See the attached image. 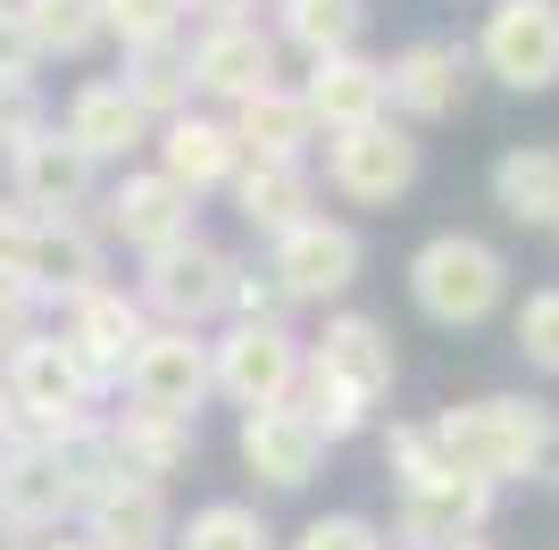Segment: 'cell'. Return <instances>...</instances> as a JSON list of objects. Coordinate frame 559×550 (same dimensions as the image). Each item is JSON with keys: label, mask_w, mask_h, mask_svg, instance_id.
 <instances>
[{"label": "cell", "mask_w": 559, "mask_h": 550, "mask_svg": "<svg viewBox=\"0 0 559 550\" xmlns=\"http://www.w3.org/2000/svg\"><path fill=\"white\" fill-rule=\"evenodd\" d=\"M492 208L526 234L559 226V142H510L492 159Z\"/></svg>", "instance_id": "26"}, {"label": "cell", "mask_w": 559, "mask_h": 550, "mask_svg": "<svg viewBox=\"0 0 559 550\" xmlns=\"http://www.w3.org/2000/svg\"><path fill=\"white\" fill-rule=\"evenodd\" d=\"M25 334H34V292H25V284H9V275H0V359H9V350H17Z\"/></svg>", "instance_id": "39"}, {"label": "cell", "mask_w": 559, "mask_h": 550, "mask_svg": "<svg viewBox=\"0 0 559 550\" xmlns=\"http://www.w3.org/2000/svg\"><path fill=\"white\" fill-rule=\"evenodd\" d=\"M59 134H68L93 167H126L134 151H151V134H159V125H151V117L126 100V84H117V75H93V84H75V92H68Z\"/></svg>", "instance_id": "22"}, {"label": "cell", "mask_w": 559, "mask_h": 550, "mask_svg": "<svg viewBox=\"0 0 559 550\" xmlns=\"http://www.w3.org/2000/svg\"><path fill=\"white\" fill-rule=\"evenodd\" d=\"M259 0H185V17H201V25H242Z\"/></svg>", "instance_id": "40"}, {"label": "cell", "mask_w": 559, "mask_h": 550, "mask_svg": "<svg viewBox=\"0 0 559 550\" xmlns=\"http://www.w3.org/2000/svg\"><path fill=\"white\" fill-rule=\"evenodd\" d=\"M151 151H159L151 167H159L176 192H192V201H210V192H226V183L242 176V142H234V125L217 109L167 117L159 134H151Z\"/></svg>", "instance_id": "17"}, {"label": "cell", "mask_w": 559, "mask_h": 550, "mask_svg": "<svg viewBox=\"0 0 559 550\" xmlns=\"http://www.w3.org/2000/svg\"><path fill=\"white\" fill-rule=\"evenodd\" d=\"M126 409H159L201 426V400H210V334H185V325H151L126 359Z\"/></svg>", "instance_id": "9"}, {"label": "cell", "mask_w": 559, "mask_h": 550, "mask_svg": "<svg viewBox=\"0 0 559 550\" xmlns=\"http://www.w3.org/2000/svg\"><path fill=\"white\" fill-rule=\"evenodd\" d=\"M401 284H409V309H418L426 325H443V334H467V325L501 318V300H510V259L492 251L485 234H426L418 251H409V267H401Z\"/></svg>", "instance_id": "2"}, {"label": "cell", "mask_w": 559, "mask_h": 550, "mask_svg": "<svg viewBox=\"0 0 559 550\" xmlns=\"http://www.w3.org/2000/svg\"><path fill=\"white\" fill-rule=\"evenodd\" d=\"M34 125H50L43 100H34V84H0V151H17Z\"/></svg>", "instance_id": "38"}, {"label": "cell", "mask_w": 559, "mask_h": 550, "mask_svg": "<svg viewBox=\"0 0 559 550\" xmlns=\"http://www.w3.org/2000/svg\"><path fill=\"white\" fill-rule=\"evenodd\" d=\"M301 109L318 134H350V125H376V117H393V92H384V59L368 50H334V59H309L301 84Z\"/></svg>", "instance_id": "18"}, {"label": "cell", "mask_w": 559, "mask_h": 550, "mask_svg": "<svg viewBox=\"0 0 559 550\" xmlns=\"http://www.w3.org/2000/svg\"><path fill=\"white\" fill-rule=\"evenodd\" d=\"M0 550H25V534H17V526H9V517H0Z\"/></svg>", "instance_id": "42"}, {"label": "cell", "mask_w": 559, "mask_h": 550, "mask_svg": "<svg viewBox=\"0 0 559 550\" xmlns=\"http://www.w3.org/2000/svg\"><path fill=\"white\" fill-rule=\"evenodd\" d=\"M492 501H501L492 483L460 476V467H435V476L401 483L393 534H401V550H451V542H467V534L492 526Z\"/></svg>", "instance_id": "12"}, {"label": "cell", "mask_w": 559, "mask_h": 550, "mask_svg": "<svg viewBox=\"0 0 559 550\" xmlns=\"http://www.w3.org/2000/svg\"><path fill=\"white\" fill-rule=\"evenodd\" d=\"M34 43H25V17H17V0H0V84H34Z\"/></svg>", "instance_id": "37"}, {"label": "cell", "mask_w": 559, "mask_h": 550, "mask_svg": "<svg viewBox=\"0 0 559 550\" xmlns=\"http://www.w3.org/2000/svg\"><path fill=\"white\" fill-rule=\"evenodd\" d=\"M384 92H393L401 117L443 125V117L467 109V92H476V50L443 43V34H418V43H401L393 59H384Z\"/></svg>", "instance_id": "13"}, {"label": "cell", "mask_w": 559, "mask_h": 550, "mask_svg": "<svg viewBox=\"0 0 559 550\" xmlns=\"http://www.w3.org/2000/svg\"><path fill=\"white\" fill-rule=\"evenodd\" d=\"M276 17V50H301V59H334V50H359L368 34V0H267Z\"/></svg>", "instance_id": "28"}, {"label": "cell", "mask_w": 559, "mask_h": 550, "mask_svg": "<svg viewBox=\"0 0 559 550\" xmlns=\"http://www.w3.org/2000/svg\"><path fill=\"white\" fill-rule=\"evenodd\" d=\"M234 217L259 234V242H276V234H293L301 217H318V176L309 167H267V159H242V176L226 183Z\"/></svg>", "instance_id": "25"}, {"label": "cell", "mask_w": 559, "mask_h": 550, "mask_svg": "<svg viewBox=\"0 0 559 550\" xmlns=\"http://www.w3.org/2000/svg\"><path fill=\"white\" fill-rule=\"evenodd\" d=\"M0 384L17 400L25 434H68V426H84L93 400H100V384L75 367V350L59 343V334H25V343L0 359Z\"/></svg>", "instance_id": "6"}, {"label": "cell", "mask_w": 559, "mask_h": 550, "mask_svg": "<svg viewBox=\"0 0 559 550\" xmlns=\"http://www.w3.org/2000/svg\"><path fill=\"white\" fill-rule=\"evenodd\" d=\"M34 226H43V217H25L17 201H0V275H9V284H25V267H34Z\"/></svg>", "instance_id": "36"}, {"label": "cell", "mask_w": 559, "mask_h": 550, "mask_svg": "<svg viewBox=\"0 0 559 550\" xmlns=\"http://www.w3.org/2000/svg\"><path fill=\"white\" fill-rule=\"evenodd\" d=\"M476 68L518 100L559 92V0H492L476 34Z\"/></svg>", "instance_id": "7"}, {"label": "cell", "mask_w": 559, "mask_h": 550, "mask_svg": "<svg viewBox=\"0 0 559 550\" xmlns=\"http://www.w3.org/2000/svg\"><path fill=\"white\" fill-rule=\"evenodd\" d=\"M267 275H276V292L293 309H334L368 275V242H359V226H343V217L318 208V217H301L293 234L267 242Z\"/></svg>", "instance_id": "4"}, {"label": "cell", "mask_w": 559, "mask_h": 550, "mask_svg": "<svg viewBox=\"0 0 559 550\" xmlns=\"http://www.w3.org/2000/svg\"><path fill=\"white\" fill-rule=\"evenodd\" d=\"M167 550H284V542H276V526H267L251 501H201L185 526H176Z\"/></svg>", "instance_id": "31"}, {"label": "cell", "mask_w": 559, "mask_h": 550, "mask_svg": "<svg viewBox=\"0 0 559 550\" xmlns=\"http://www.w3.org/2000/svg\"><path fill=\"white\" fill-rule=\"evenodd\" d=\"M0 517L17 534H43V526H59V517H75V492H68L59 451H50L43 434H17L0 451Z\"/></svg>", "instance_id": "23"}, {"label": "cell", "mask_w": 559, "mask_h": 550, "mask_svg": "<svg viewBox=\"0 0 559 550\" xmlns=\"http://www.w3.org/2000/svg\"><path fill=\"white\" fill-rule=\"evenodd\" d=\"M117 84H126V100H134L151 125H167V117L201 109L192 100V68H185V43H159V50H126V68H117Z\"/></svg>", "instance_id": "29"}, {"label": "cell", "mask_w": 559, "mask_h": 550, "mask_svg": "<svg viewBox=\"0 0 559 550\" xmlns=\"http://www.w3.org/2000/svg\"><path fill=\"white\" fill-rule=\"evenodd\" d=\"M100 234L126 242L134 259H151V251H167V242L201 234V201L176 192L159 167H126V176L109 183V201H100Z\"/></svg>", "instance_id": "14"}, {"label": "cell", "mask_w": 559, "mask_h": 550, "mask_svg": "<svg viewBox=\"0 0 559 550\" xmlns=\"http://www.w3.org/2000/svg\"><path fill=\"white\" fill-rule=\"evenodd\" d=\"M309 350V375H326L334 392H350L359 409H376L384 392L401 384V350H393V325L368 318V309H326V334Z\"/></svg>", "instance_id": "11"}, {"label": "cell", "mask_w": 559, "mask_h": 550, "mask_svg": "<svg viewBox=\"0 0 559 550\" xmlns=\"http://www.w3.org/2000/svg\"><path fill=\"white\" fill-rule=\"evenodd\" d=\"M17 17H25V43H34V59H84L93 43H109L93 0H17Z\"/></svg>", "instance_id": "30"}, {"label": "cell", "mask_w": 559, "mask_h": 550, "mask_svg": "<svg viewBox=\"0 0 559 550\" xmlns=\"http://www.w3.org/2000/svg\"><path fill=\"white\" fill-rule=\"evenodd\" d=\"M75 517H84V534H75V542H93V550H167V542H176L167 483H142V476H126V467H117V476L100 483Z\"/></svg>", "instance_id": "20"}, {"label": "cell", "mask_w": 559, "mask_h": 550, "mask_svg": "<svg viewBox=\"0 0 559 550\" xmlns=\"http://www.w3.org/2000/svg\"><path fill=\"white\" fill-rule=\"evenodd\" d=\"M226 318L234 325H293V300L276 292V275H267V267H242V275H234V292H226Z\"/></svg>", "instance_id": "35"}, {"label": "cell", "mask_w": 559, "mask_h": 550, "mask_svg": "<svg viewBox=\"0 0 559 550\" xmlns=\"http://www.w3.org/2000/svg\"><path fill=\"white\" fill-rule=\"evenodd\" d=\"M185 68H192V100H217V117H226L234 100L284 84V50L259 17H242V25H201L185 43Z\"/></svg>", "instance_id": "10"}, {"label": "cell", "mask_w": 559, "mask_h": 550, "mask_svg": "<svg viewBox=\"0 0 559 550\" xmlns=\"http://www.w3.org/2000/svg\"><path fill=\"white\" fill-rule=\"evenodd\" d=\"M142 334H151V318H142V300L126 292V284L84 292V300L68 309V325H59V343L75 350V367H84L93 384H117V375H126V359H134Z\"/></svg>", "instance_id": "21"}, {"label": "cell", "mask_w": 559, "mask_h": 550, "mask_svg": "<svg viewBox=\"0 0 559 550\" xmlns=\"http://www.w3.org/2000/svg\"><path fill=\"white\" fill-rule=\"evenodd\" d=\"M418 167H426V151L401 117L326 134V183H334V201H350V208H393L401 192L418 183Z\"/></svg>", "instance_id": "8"}, {"label": "cell", "mask_w": 559, "mask_h": 550, "mask_svg": "<svg viewBox=\"0 0 559 550\" xmlns=\"http://www.w3.org/2000/svg\"><path fill=\"white\" fill-rule=\"evenodd\" d=\"M426 434H435V458L460 467L476 483H535L543 458L559 451V409L526 400V392H476V400H451V409L426 417Z\"/></svg>", "instance_id": "1"}, {"label": "cell", "mask_w": 559, "mask_h": 550, "mask_svg": "<svg viewBox=\"0 0 559 550\" xmlns=\"http://www.w3.org/2000/svg\"><path fill=\"white\" fill-rule=\"evenodd\" d=\"M234 458H242V476H259L267 492H301V483H318V467H326V442L309 434V417L284 400V409H242Z\"/></svg>", "instance_id": "19"}, {"label": "cell", "mask_w": 559, "mask_h": 550, "mask_svg": "<svg viewBox=\"0 0 559 550\" xmlns=\"http://www.w3.org/2000/svg\"><path fill=\"white\" fill-rule=\"evenodd\" d=\"M234 275H242V259H234L226 242H210V234H185V242H167V251L142 259L134 300H142V318H151V325H185V334H210V325L226 318Z\"/></svg>", "instance_id": "3"}, {"label": "cell", "mask_w": 559, "mask_h": 550, "mask_svg": "<svg viewBox=\"0 0 559 550\" xmlns=\"http://www.w3.org/2000/svg\"><path fill=\"white\" fill-rule=\"evenodd\" d=\"M100 9V34L117 50H159V43H185V0H93Z\"/></svg>", "instance_id": "32"}, {"label": "cell", "mask_w": 559, "mask_h": 550, "mask_svg": "<svg viewBox=\"0 0 559 550\" xmlns=\"http://www.w3.org/2000/svg\"><path fill=\"white\" fill-rule=\"evenodd\" d=\"M192 451H201V426H185V417H159V409H117L109 417V458L142 483H167Z\"/></svg>", "instance_id": "27"}, {"label": "cell", "mask_w": 559, "mask_h": 550, "mask_svg": "<svg viewBox=\"0 0 559 550\" xmlns=\"http://www.w3.org/2000/svg\"><path fill=\"white\" fill-rule=\"evenodd\" d=\"M109 284V234L93 226V217H43L34 226V267H25V292H34V309H75L84 292H100Z\"/></svg>", "instance_id": "16"}, {"label": "cell", "mask_w": 559, "mask_h": 550, "mask_svg": "<svg viewBox=\"0 0 559 550\" xmlns=\"http://www.w3.org/2000/svg\"><path fill=\"white\" fill-rule=\"evenodd\" d=\"M551 242H559V226H551Z\"/></svg>", "instance_id": "45"}, {"label": "cell", "mask_w": 559, "mask_h": 550, "mask_svg": "<svg viewBox=\"0 0 559 550\" xmlns=\"http://www.w3.org/2000/svg\"><path fill=\"white\" fill-rule=\"evenodd\" d=\"M301 334L293 325H217L210 334V392H226L234 409H284L301 392Z\"/></svg>", "instance_id": "5"}, {"label": "cell", "mask_w": 559, "mask_h": 550, "mask_svg": "<svg viewBox=\"0 0 559 550\" xmlns=\"http://www.w3.org/2000/svg\"><path fill=\"white\" fill-rule=\"evenodd\" d=\"M510 334H518V359L535 367V375H559V284H535V292L518 300Z\"/></svg>", "instance_id": "33"}, {"label": "cell", "mask_w": 559, "mask_h": 550, "mask_svg": "<svg viewBox=\"0 0 559 550\" xmlns=\"http://www.w3.org/2000/svg\"><path fill=\"white\" fill-rule=\"evenodd\" d=\"M226 125H234V142H242V159H267V167H309V151H318V125H309L293 84H267V92H251V100H234Z\"/></svg>", "instance_id": "24"}, {"label": "cell", "mask_w": 559, "mask_h": 550, "mask_svg": "<svg viewBox=\"0 0 559 550\" xmlns=\"http://www.w3.org/2000/svg\"><path fill=\"white\" fill-rule=\"evenodd\" d=\"M284 550H393V542H384V526L359 517V509H326V517H309Z\"/></svg>", "instance_id": "34"}, {"label": "cell", "mask_w": 559, "mask_h": 550, "mask_svg": "<svg viewBox=\"0 0 559 550\" xmlns=\"http://www.w3.org/2000/svg\"><path fill=\"white\" fill-rule=\"evenodd\" d=\"M93 183H100V167L59 134V117L34 125V134L9 151V201H17L25 217H75V208L93 201Z\"/></svg>", "instance_id": "15"}, {"label": "cell", "mask_w": 559, "mask_h": 550, "mask_svg": "<svg viewBox=\"0 0 559 550\" xmlns=\"http://www.w3.org/2000/svg\"><path fill=\"white\" fill-rule=\"evenodd\" d=\"M451 550H492V542H485V534H467V542H451Z\"/></svg>", "instance_id": "43"}, {"label": "cell", "mask_w": 559, "mask_h": 550, "mask_svg": "<svg viewBox=\"0 0 559 550\" xmlns=\"http://www.w3.org/2000/svg\"><path fill=\"white\" fill-rule=\"evenodd\" d=\"M34 550H93V542H34Z\"/></svg>", "instance_id": "44"}, {"label": "cell", "mask_w": 559, "mask_h": 550, "mask_svg": "<svg viewBox=\"0 0 559 550\" xmlns=\"http://www.w3.org/2000/svg\"><path fill=\"white\" fill-rule=\"evenodd\" d=\"M17 434H25V426H17V400H9V384H0V451H9Z\"/></svg>", "instance_id": "41"}]
</instances>
